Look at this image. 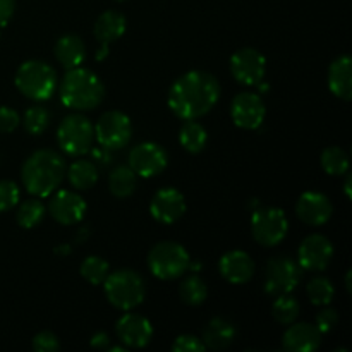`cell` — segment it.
Wrapping results in <instances>:
<instances>
[{
  "mask_svg": "<svg viewBox=\"0 0 352 352\" xmlns=\"http://www.w3.org/2000/svg\"><path fill=\"white\" fill-rule=\"evenodd\" d=\"M57 141L67 155L81 157L91 150L95 141V126L85 116L72 113L65 117L58 126Z\"/></svg>",
  "mask_w": 352,
  "mask_h": 352,
  "instance_id": "52a82bcc",
  "label": "cell"
},
{
  "mask_svg": "<svg viewBox=\"0 0 352 352\" xmlns=\"http://www.w3.org/2000/svg\"><path fill=\"white\" fill-rule=\"evenodd\" d=\"M133 136V124L124 112L109 110L95 126V138L105 150H119L127 146Z\"/></svg>",
  "mask_w": 352,
  "mask_h": 352,
  "instance_id": "30bf717a",
  "label": "cell"
},
{
  "mask_svg": "<svg viewBox=\"0 0 352 352\" xmlns=\"http://www.w3.org/2000/svg\"><path fill=\"white\" fill-rule=\"evenodd\" d=\"M230 72L244 86H258L267 72V58L254 48H241L230 57Z\"/></svg>",
  "mask_w": 352,
  "mask_h": 352,
  "instance_id": "8fae6325",
  "label": "cell"
},
{
  "mask_svg": "<svg viewBox=\"0 0 352 352\" xmlns=\"http://www.w3.org/2000/svg\"><path fill=\"white\" fill-rule=\"evenodd\" d=\"M272 315L282 325H291L299 316V302L291 294L277 296L274 306H272Z\"/></svg>",
  "mask_w": 352,
  "mask_h": 352,
  "instance_id": "f546056e",
  "label": "cell"
},
{
  "mask_svg": "<svg viewBox=\"0 0 352 352\" xmlns=\"http://www.w3.org/2000/svg\"><path fill=\"white\" fill-rule=\"evenodd\" d=\"M205 349L206 347L203 340L196 336H189V333L179 336L175 342L172 344V351L174 352H203Z\"/></svg>",
  "mask_w": 352,
  "mask_h": 352,
  "instance_id": "d590c367",
  "label": "cell"
},
{
  "mask_svg": "<svg viewBox=\"0 0 352 352\" xmlns=\"http://www.w3.org/2000/svg\"><path fill=\"white\" fill-rule=\"evenodd\" d=\"M109 189L117 198H127L133 195L136 189V174L133 172V168L126 167V165L113 168L109 177Z\"/></svg>",
  "mask_w": 352,
  "mask_h": 352,
  "instance_id": "4316f807",
  "label": "cell"
},
{
  "mask_svg": "<svg viewBox=\"0 0 352 352\" xmlns=\"http://www.w3.org/2000/svg\"><path fill=\"white\" fill-rule=\"evenodd\" d=\"M65 175V162L57 151L38 150L30 155L21 170V179L28 192L36 198H47L60 186Z\"/></svg>",
  "mask_w": 352,
  "mask_h": 352,
  "instance_id": "7a4b0ae2",
  "label": "cell"
},
{
  "mask_svg": "<svg viewBox=\"0 0 352 352\" xmlns=\"http://www.w3.org/2000/svg\"><path fill=\"white\" fill-rule=\"evenodd\" d=\"M45 205L40 201V199H26L24 203H21L19 210H17V223H19L23 229H33L34 226L43 220L45 217Z\"/></svg>",
  "mask_w": 352,
  "mask_h": 352,
  "instance_id": "4dcf8cb0",
  "label": "cell"
},
{
  "mask_svg": "<svg viewBox=\"0 0 352 352\" xmlns=\"http://www.w3.org/2000/svg\"><path fill=\"white\" fill-rule=\"evenodd\" d=\"M186 212V199L182 192L174 188H165L155 192L150 203V213L157 222L170 226L177 222Z\"/></svg>",
  "mask_w": 352,
  "mask_h": 352,
  "instance_id": "e0dca14e",
  "label": "cell"
},
{
  "mask_svg": "<svg viewBox=\"0 0 352 352\" xmlns=\"http://www.w3.org/2000/svg\"><path fill=\"white\" fill-rule=\"evenodd\" d=\"M220 98V82L205 71H191L181 76L168 91V107L184 120L203 117Z\"/></svg>",
  "mask_w": 352,
  "mask_h": 352,
  "instance_id": "6da1fadb",
  "label": "cell"
},
{
  "mask_svg": "<svg viewBox=\"0 0 352 352\" xmlns=\"http://www.w3.org/2000/svg\"><path fill=\"white\" fill-rule=\"evenodd\" d=\"M16 10V0H0V28L6 26L14 16Z\"/></svg>",
  "mask_w": 352,
  "mask_h": 352,
  "instance_id": "ab89813d",
  "label": "cell"
},
{
  "mask_svg": "<svg viewBox=\"0 0 352 352\" xmlns=\"http://www.w3.org/2000/svg\"><path fill=\"white\" fill-rule=\"evenodd\" d=\"M167 151L157 143H141L129 153V167L140 177H155L167 168Z\"/></svg>",
  "mask_w": 352,
  "mask_h": 352,
  "instance_id": "4fadbf2b",
  "label": "cell"
},
{
  "mask_svg": "<svg viewBox=\"0 0 352 352\" xmlns=\"http://www.w3.org/2000/svg\"><path fill=\"white\" fill-rule=\"evenodd\" d=\"M126 17L124 14H120L119 10H105L103 14H100V17L96 19L95 28V36L100 41V50L96 54V58L102 60L103 57H107V52H109V45L112 41L119 40L124 33H126Z\"/></svg>",
  "mask_w": 352,
  "mask_h": 352,
  "instance_id": "ffe728a7",
  "label": "cell"
},
{
  "mask_svg": "<svg viewBox=\"0 0 352 352\" xmlns=\"http://www.w3.org/2000/svg\"><path fill=\"white\" fill-rule=\"evenodd\" d=\"M103 287H105V294L110 305L122 311L138 308L146 296L144 280L140 274L129 270V268H122V270L107 275Z\"/></svg>",
  "mask_w": 352,
  "mask_h": 352,
  "instance_id": "277c9868",
  "label": "cell"
},
{
  "mask_svg": "<svg viewBox=\"0 0 352 352\" xmlns=\"http://www.w3.org/2000/svg\"><path fill=\"white\" fill-rule=\"evenodd\" d=\"M333 258V246L329 237L311 234L301 243L298 250V263L302 270L322 272Z\"/></svg>",
  "mask_w": 352,
  "mask_h": 352,
  "instance_id": "5bb4252c",
  "label": "cell"
},
{
  "mask_svg": "<svg viewBox=\"0 0 352 352\" xmlns=\"http://www.w3.org/2000/svg\"><path fill=\"white\" fill-rule=\"evenodd\" d=\"M219 270L229 284H248L254 275V261L246 251L234 250L220 258Z\"/></svg>",
  "mask_w": 352,
  "mask_h": 352,
  "instance_id": "d6986e66",
  "label": "cell"
},
{
  "mask_svg": "<svg viewBox=\"0 0 352 352\" xmlns=\"http://www.w3.org/2000/svg\"><path fill=\"white\" fill-rule=\"evenodd\" d=\"M24 129L33 136H40L50 126V112L41 105H33L24 113Z\"/></svg>",
  "mask_w": 352,
  "mask_h": 352,
  "instance_id": "836d02e7",
  "label": "cell"
},
{
  "mask_svg": "<svg viewBox=\"0 0 352 352\" xmlns=\"http://www.w3.org/2000/svg\"><path fill=\"white\" fill-rule=\"evenodd\" d=\"M289 230V222L280 208H260L251 217V232L258 244L272 248L285 239Z\"/></svg>",
  "mask_w": 352,
  "mask_h": 352,
  "instance_id": "9c48e42d",
  "label": "cell"
},
{
  "mask_svg": "<svg viewBox=\"0 0 352 352\" xmlns=\"http://www.w3.org/2000/svg\"><path fill=\"white\" fill-rule=\"evenodd\" d=\"M344 191H346L347 198H351V175H347L346 184H344Z\"/></svg>",
  "mask_w": 352,
  "mask_h": 352,
  "instance_id": "b9f144b4",
  "label": "cell"
},
{
  "mask_svg": "<svg viewBox=\"0 0 352 352\" xmlns=\"http://www.w3.org/2000/svg\"><path fill=\"white\" fill-rule=\"evenodd\" d=\"M67 179L72 188L79 189V191H86V189H91L96 184L98 170H96L95 164H91V162L78 160L69 167Z\"/></svg>",
  "mask_w": 352,
  "mask_h": 352,
  "instance_id": "d4e9b609",
  "label": "cell"
},
{
  "mask_svg": "<svg viewBox=\"0 0 352 352\" xmlns=\"http://www.w3.org/2000/svg\"><path fill=\"white\" fill-rule=\"evenodd\" d=\"M315 325L322 333H330L332 330H336L337 325H339V313L332 308H323L322 311L316 315Z\"/></svg>",
  "mask_w": 352,
  "mask_h": 352,
  "instance_id": "74e56055",
  "label": "cell"
},
{
  "mask_svg": "<svg viewBox=\"0 0 352 352\" xmlns=\"http://www.w3.org/2000/svg\"><path fill=\"white\" fill-rule=\"evenodd\" d=\"M55 58L62 64V67L74 69L85 62L86 47L82 40L76 34H64L55 43Z\"/></svg>",
  "mask_w": 352,
  "mask_h": 352,
  "instance_id": "cb8c5ba5",
  "label": "cell"
},
{
  "mask_svg": "<svg viewBox=\"0 0 352 352\" xmlns=\"http://www.w3.org/2000/svg\"><path fill=\"white\" fill-rule=\"evenodd\" d=\"M21 117L16 110L9 107H0V134L12 133L19 127Z\"/></svg>",
  "mask_w": 352,
  "mask_h": 352,
  "instance_id": "f35d334b",
  "label": "cell"
},
{
  "mask_svg": "<svg viewBox=\"0 0 352 352\" xmlns=\"http://www.w3.org/2000/svg\"><path fill=\"white\" fill-rule=\"evenodd\" d=\"M19 203V188L12 181H0V212H9Z\"/></svg>",
  "mask_w": 352,
  "mask_h": 352,
  "instance_id": "e575fe53",
  "label": "cell"
},
{
  "mask_svg": "<svg viewBox=\"0 0 352 352\" xmlns=\"http://www.w3.org/2000/svg\"><path fill=\"white\" fill-rule=\"evenodd\" d=\"M60 349L57 336L52 332H40L33 337V351L36 352H57Z\"/></svg>",
  "mask_w": 352,
  "mask_h": 352,
  "instance_id": "8d00e7d4",
  "label": "cell"
},
{
  "mask_svg": "<svg viewBox=\"0 0 352 352\" xmlns=\"http://www.w3.org/2000/svg\"><path fill=\"white\" fill-rule=\"evenodd\" d=\"M116 2H126V0H116Z\"/></svg>",
  "mask_w": 352,
  "mask_h": 352,
  "instance_id": "ee69618b",
  "label": "cell"
},
{
  "mask_svg": "<svg viewBox=\"0 0 352 352\" xmlns=\"http://www.w3.org/2000/svg\"><path fill=\"white\" fill-rule=\"evenodd\" d=\"M329 88L337 98H352V60L349 55H342L330 64Z\"/></svg>",
  "mask_w": 352,
  "mask_h": 352,
  "instance_id": "7402d4cb",
  "label": "cell"
},
{
  "mask_svg": "<svg viewBox=\"0 0 352 352\" xmlns=\"http://www.w3.org/2000/svg\"><path fill=\"white\" fill-rule=\"evenodd\" d=\"M306 292H308L309 301L315 306H329L332 302L333 296H336L333 284L325 277H316L309 280Z\"/></svg>",
  "mask_w": 352,
  "mask_h": 352,
  "instance_id": "1f68e13d",
  "label": "cell"
},
{
  "mask_svg": "<svg viewBox=\"0 0 352 352\" xmlns=\"http://www.w3.org/2000/svg\"><path fill=\"white\" fill-rule=\"evenodd\" d=\"M236 339V329H234L232 323L226 318H212L208 322V325L203 330V344H205L206 349L212 351H223L230 346Z\"/></svg>",
  "mask_w": 352,
  "mask_h": 352,
  "instance_id": "603a6c76",
  "label": "cell"
},
{
  "mask_svg": "<svg viewBox=\"0 0 352 352\" xmlns=\"http://www.w3.org/2000/svg\"><path fill=\"white\" fill-rule=\"evenodd\" d=\"M346 285H347V292H351V272H347L346 275Z\"/></svg>",
  "mask_w": 352,
  "mask_h": 352,
  "instance_id": "7bdbcfd3",
  "label": "cell"
},
{
  "mask_svg": "<svg viewBox=\"0 0 352 352\" xmlns=\"http://www.w3.org/2000/svg\"><path fill=\"white\" fill-rule=\"evenodd\" d=\"M48 210H50L52 219L60 226H74L85 219L88 206L78 192L62 189L52 196Z\"/></svg>",
  "mask_w": 352,
  "mask_h": 352,
  "instance_id": "2e32d148",
  "label": "cell"
},
{
  "mask_svg": "<svg viewBox=\"0 0 352 352\" xmlns=\"http://www.w3.org/2000/svg\"><path fill=\"white\" fill-rule=\"evenodd\" d=\"M179 141H181V146L186 151L199 153L208 143V134H206L205 127L196 122L195 119L186 120L184 126L181 127V133H179Z\"/></svg>",
  "mask_w": 352,
  "mask_h": 352,
  "instance_id": "484cf974",
  "label": "cell"
},
{
  "mask_svg": "<svg viewBox=\"0 0 352 352\" xmlns=\"http://www.w3.org/2000/svg\"><path fill=\"white\" fill-rule=\"evenodd\" d=\"M79 272L86 282H89L91 285H100L105 282L107 275H109V263L100 256H88L82 260Z\"/></svg>",
  "mask_w": 352,
  "mask_h": 352,
  "instance_id": "d6a6232c",
  "label": "cell"
},
{
  "mask_svg": "<svg viewBox=\"0 0 352 352\" xmlns=\"http://www.w3.org/2000/svg\"><path fill=\"white\" fill-rule=\"evenodd\" d=\"M188 250L174 241H164L151 248L148 254V268L160 280H174L189 270Z\"/></svg>",
  "mask_w": 352,
  "mask_h": 352,
  "instance_id": "8992f818",
  "label": "cell"
},
{
  "mask_svg": "<svg viewBox=\"0 0 352 352\" xmlns=\"http://www.w3.org/2000/svg\"><path fill=\"white\" fill-rule=\"evenodd\" d=\"M179 296H181L182 302H186L188 306H199L208 298V287L201 278L191 275L179 285Z\"/></svg>",
  "mask_w": 352,
  "mask_h": 352,
  "instance_id": "83f0119b",
  "label": "cell"
},
{
  "mask_svg": "<svg viewBox=\"0 0 352 352\" xmlns=\"http://www.w3.org/2000/svg\"><path fill=\"white\" fill-rule=\"evenodd\" d=\"M89 346H91L93 349L109 351V347H110V339H109V336H107L105 332L95 333V336L91 337V340H89Z\"/></svg>",
  "mask_w": 352,
  "mask_h": 352,
  "instance_id": "60d3db41",
  "label": "cell"
},
{
  "mask_svg": "<svg viewBox=\"0 0 352 352\" xmlns=\"http://www.w3.org/2000/svg\"><path fill=\"white\" fill-rule=\"evenodd\" d=\"M265 113H267L265 103L256 93H239L234 96L232 103H230V117L241 129L256 131L263 124Z\"/></svg>",
  "mask_w": 352,
  "mask_h": 352,
  "instance_id": "7c38bea8",
  "label": "cell"
},
{
  "mask_svg": "<svg viewBox=\"0 0 352 352\" xmlns=\"http://www.w3.org/2000/svg\"><path fill=\"white\" fill-rule=\"evenodd\" d=\"M323 333L311 323H291L284 332L282 344L291 352H315L322 346Z\"/></svg>",
  "mask_w": 352,
  "mask_h": 352,
  "instance_id": "44dd1931",
  "label": "cell"
},
{
  "mask_svg": "<svg viewBox=\"0 0 352 352\" xmlns=\"http://www.w3.org/2000/svg\"><path fill=\"white\" fill-rule=\"evenodd\" d=\"M117 337L120 342L131 349H143L153 337V327L150 320L138 313H126L117 320Z\"/></svg>",
  "mask_w": 352,
  "mask_h": 352,
  "instance_id": "9a60e30c",
  "label": "cell"
},
{
  "mask_svg": "<svg viewBox=\"0 0 352 352\" xmlns=\"http://www.w3.org/2000/svg\"><path fill=\"white\" fill-rule=\"evenodd\" d=\"M296 213L299 220L313 227H320L330 220L333 213V206L330 199L322 192L308 191L302 192L296 205Z\"/></svg>",
  "mask_w": 352,
  "mask_h": 352,
  "instance_id": "ac0fdd59",
  "label": "cell"
},
{
  "mask_svg": "<svg viewBox=\"0 0 352 352\" xmlns=\"http://www.w3.org/2000/svg\"><path fill=\"white\" fill-rule=\"evenodd\" d=\"M105 86L98 76L85 67L69 69L60 85V100L74 110H93L102 103Z\"/></svg>",
  "mask_w": 352,
  "mask_h": 352,
  "instance_id": "3957f363",
  "label": "cell"
},
{
  "mask_svg": "<svg viewBox=\"0 0 352 352\" xmlns=\"http://www.w3.org/2000/svg\"><path fill=\"white\" fill-rule=\"evenodd\" d=\"M16 86L26 98L45 102L52 98L57 88V74L54 67L43 60H28L16 72Z\"/></svg>",
  "mask_w": 352,
  "mask_h": 352,
  "instance_id": "5b68a950",
  "label": "cell"
},
{
  "mask_svg": "<svg viewBox=\"0 0 352 352\" xmlns=\"http://www.w3.org/2000/svg\"><path fill=\"white\" fill-rule=\"evenodd\" d=\"M322 167L330 175H344L349 170V155L339 146H329L322 151Z\"/></svg>",
  "mask_w": 352,
  "mask_h": 352,
  "instance_id": "f1b7e54d",
  "label": "cell"
},
{
  "mask_svg": "<svg viewBox=\"0 0 352 352\" xmlns=\"http://www.w3.org/2000/svg\"><path fill=\"white\" fill-rule=\"evenodd\" d=\"M302 277V268L298 261L287 256L274 258L265 268V292L268 296L291 294L299 285Z\"/></svg>",
  "mask_w": 352,
  "mask_h": 352,
  "instance_id": "ba28073f",
  "label": "cell"
}]
</instances>
